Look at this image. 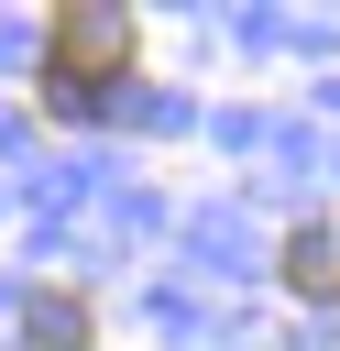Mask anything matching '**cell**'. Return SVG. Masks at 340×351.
<instances>
[{
	"mask_svg": "<svg viewBox=\"0 0 340 351\" xmlns=\"http://www.w3.org/2000/svg\"><path fill=\"white\" fill-rule=\"evenodd\" d=\"M121 77H132V22L99 11V0H66V11L44 22V77H33L44 110H55V121H99Z\"/></svg>",
	"mask_w": 340,
	"mask_h": 351,
	"instance_id": "6da1fadb",
	"label": "cell"
},
{
	"mask_svg": "<svg viewBox=\"0 0 340 351\" xmlns=\"http://www.w3.org/2000/svg\"><path fill=\"white\" fill-rule=\"evenodd\" d=\"M285 296H307V307H340V219H307V230H285Z\"/></svg>",
	"mask_w": 340,
	"mask_h": 351,
	"instance_id": "7a4b0ae2",
	"label": "cell"
},
{
	"mask_svg": "<svg viewBox=\"0 0 340 351\" xmlns=\"http://www.w3.org/2000/svg\"><path fill=\"white\" fill-rule=\"evenodd\" d=\"M88 340H99V318H88L77 285H44V296L22 307V351H88Z\"/></svg>",
	"mask_w": 340,
	"mask_h": 351,
	"instance_id": "3957f363",
	"label": "cell"
}]
</instances>
